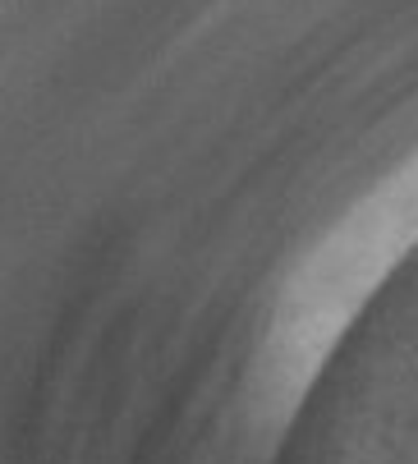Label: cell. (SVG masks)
I'll use <instances>...</instances> for the list:
<instances>
[{
  "instance_id": "6da1fadb",
  "label": "cell",
  "mask_w": 418,
  "mask_h": 464,
  "mask_svg": "<svg viewBox=\"0 0 418 464\" xmlns=\"http://www.w3.org/2000/svg\"><path fill=\"white\" fill-rule=\"evenodd\" d=\"M418 235V166L400 175L386 193L373 198V208L335 235V248L317 262L313 285L299 290L286 331H281V372L286 377H308V368L322 359L335 326L350 317V308L368 295L373 276H382L400 248Z\"/></svg>"
}]
</instances>
